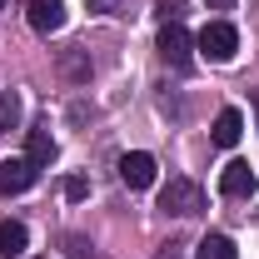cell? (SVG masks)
Returning <instances> with one entry per match:
<instances>
[{
    "label": "cell",
    "mask_w": 259,
    "mask_h": 259,
    "mask_svg": "<svg viewBox=\"0 0 259 259\" xmlns=\"http://www.w3.org/2000/svg\"><path fill=\"white\" fill-rule=\"evenodd\" d=\"M194 50H199L204 60H214V65H229L239 55V30H234L229 20H209L204 30L194 35Z\"/></svg>",
    "instance_id": "obj_1"
},
{
    "label": "cell",
    "mask_w": 259,
    "mask_h": 259,
    "mask_svg": "<svg viewBox=\"0 0 259 259\" xmlns=\"http://www.w3.org/2000/svg\"><path fill=\"white\" fill-rule=\"evenodd\" d=\"M160 209L185 220V214H199V209H204V194H199L194 180H169V185L160 190Z\"/></svg>",
    "instance_id": "obj_2"
},
{
    "label": "cell",
    "mask_w": 259,
    "mask_h": 259,
    "mask_svg": "<svg viewBox=\"0 0 259 259\" xmlns=\"http://www.w3.org/2000/svg\"><path fill=\"white\" fill-rule=\"evenodd\" d=\"M160 60L164 65H175V70H185L190 65V55H194V35L180 25V20H164V30H160Z\"/></svg>",
    "instance_id": "obj_3"
},
{
    "label": "cell",
    "mask_w": 259,
    "mask_h": 259,
    "mask_svg": "<svg viewBox=\"0 0 259 259\" xmlns=\"http://www.w3.org/2000/svg\"><path fill=\"white\" fill-rule=\"evenodd\" d=\"M259 190V180H254V169L244 160H229L225 169H220V194H229V199H249V194Z\"/></svg>",
    "instance_id": "obj_4"
},
{
    "label": "cell",
    "mask_w": 259,
    "mask_h": 259,
    "mask_svg": "<svg viewBox=\"0 0 259 259\" xmlns=\"http://www.w3.org/2000/svg\"><path fill=\"white\" fill-rule=\"evenodd\" d=\"M120 180H125L130 190H150L155 185V155H145V150L120 155Z\"/></svg>",
    "instance_id": "obj_5"
},
{
    "label": "cell",
    "mask_w": 259,
    "mask_h": 259,
    "mask_svg": "<svg viewBox=\"0 0 259 259\" xmlns=\"http://www.w3.org/2000/svg\"><path fill=\"white\" fill-rule=\"evenodd\" d=\"M35 175H40V169H35L25 155H20V160H5L0 164V194H25L35 185Z\"/></svg>",
    "instance_id": "obj_6"
},
{
    "label": "cell",
    "mask_w": 259,
    "mask_h": 259,
    "mask_svg": "<svg viewBox=\"0 0 259 259\" xmlns=\"http://www.w3.org/2000/svg\"><path fill=\"white\" fill-rule=\"evenodd\" d=\"M30 30H40V35H55V30H65V0H30Z\"/></svg>",
    "instance_id": "obj_7"
},
{
    "label": "cell",
    "mask_w": 259,
    "mask_h": 259,
    "mask_svg": "<svg viewBox=\"0 0 259 259\" xmlns=\"http://www.w3.org/2000/svg\"><path fill=\"white\" fill-rule=\"evenodd\" d=\"M239 135H244V115H239V110H220V115H214V130H209V140H214L220 150H234Z\"/></svg>",
    "instance_id": "obj_8"
},
{
    "label": "cell",
    "mask_w": 259,
    "mask_h": 259,
    "mask_svg": "<svg viewBox=\"0 0 259 259\" xmlns=\"http://www.w3.org/2000/svg\"><path fill=\"white\" fill-rule=\"evenodd\" d=\"M25 160H30L35 169H45V164L55 160V135H50L45 125H35L30 135H25Z\"/></svg>",
    "instance_id": "obj_9"
},
{
    "label": "cell",
    "mask_w": 259,
    "mask_h": 259,
    "mask_svg": "<svg viewBox=\"0 0 259 259\" xmlns=\"http://www.w3.org/2000/svg\"><path fill=\"white\" fill-rule=\"evenodd\" d=\"M25 244H30V229L20 225V220H0V254H5V259H20V254H25Z\"/></svg>",
    "instance_id": "obj_10"
},
{
    "label": "cell",
    "mask_w": 259,
    "mask_h": 259,
    "mask_svg": "<svg viewBox=\"0 0 259 259\" xmlns=\"http://www.w3.org/2000/svg\"><path fill=\"white\" fill-rule=\"evenodd\" d=\"M194 259H239V249H234L229 234H204L199 249H194Z\"/></svg>",
    "instance_id": "obj_11"
},
{
    "label": "cell",
    "mask_w": 259,
    "mask_h": 259,
    "mask_svg": "<svg viewBox=\"0 0 259 259\" xmlns=\"http://www.w3.org/2000/svg\"><path fill=\"white\" fill-rule=\"evenodd\" d=\"M15 125H20V95L5 90L0 95V130H15Z\"/></svg>",
    "instance_id": "obj_12"
},
{
    "label": "cell",
    "mask_w": 259,
    "mask_h": 259,
    "mask_svg": "<svg viewBox=\"0 0 259 259\" xmlns=\"http://www.w3.org/2000/svg\"><path fill=\"white\" fill-rule=\"evenodd\" d=\"M60 70H65V75H70V80H90V60H85L80 50H65Z\"/></svg>",
    "instance_id": "obj_13"
},
{
    "label": "cell",
    "mask_w": 259,
    "mask_h": 259,
    "mask_svg": "<svg viewBox=\"0 0 259 259\" xmlns=\"http://www.w3.org/2000/svg\"><path fill=\"white\" fill-rule=\"evenodd\" d=\"M65 199H70V204H80V199H85V194H90V180H85V175H65Z\"/></svg>",
    "instance_id": "obj_14"
},
{
    "label": "cell",
    "mask_w": 259,
    "mask_h": 259,
    "mask_svg": "<svg viewBox=\"0 0 259 259\" xmlns=\"http://www.w3.org/2000/svg\"><path fill=\"white\" fill-rule=\"evenodd\" d=\"M85 5H90L95 15H115V10H120V0H85Z\"/></svg>",
    "instance_id": "obj_15"
},
{
    "label": "cell",
    "mask_w": 259,
    "mask_h": 259,
    "mask_svg": "<svg viewBox=\"0 0 259 259\" xmlns=\"http://www.w3.org/2000/svg\"><path fill=\"white\" fill-rule=\"evenodd\" d=\"M180 249H185V244H160V254H155V259H180Z\"/></svg>",
    "instance_id": "obj_16"
},
{
    "label": "cell",
    "mask_w": 259,
    "mask_h": 259,
    "mask_svg": "<svg viewBox=\"0 0 259 259\" xmlns=\"http://www.w3.org/2000/svg\"><path fill=\"white\" fill-rule=\"evenodd\" d=\"M0 5H5V0H0Z\"/></svg>",
    "instance_id": "obj_17"
},
{
    "label": "cell",
    "mask_w": 259,
    "mask_h": 259,
    "mask_svg": "<svg viewBox=\"0 0 259 259\" xmlns=\"http://www.w3.org/2000/svg\"><path fill=\"white\" fill-rule=\"evenodd\" d=\"M254 105H259V100H254Z\"/></svg>",
    "instance_id": "obj_18"
}]
</instances>
